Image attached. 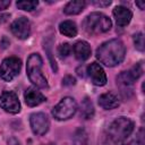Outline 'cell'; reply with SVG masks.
<instances>
[{
	"mask_svg": "<svg viewBox=\"0 0 145 145\" xmlns=\"http://www.w3.org/2000/svg\"><path fill=\"white\" fill-rule=\"evenodd\" d=\"M42 58L37 53H32L28 59H27V76L29 80L37 87L40 88H46L48 87V82L45 76L42 74Z\"/></svg>",
	"mask_w": 145,
	"mask_h": 145,
	"instance_id": "3",
	"label": "cell"
},
{
	"mask_svg": "<svg viewBox=\"0 0 145 145\" xmlns=\"http://www.w3.org/2000/svg\"><path fill=\"white\" fill-rule=\"evenodd\" d=\"M126 54L123 43L118 39H112L101 44L96 50V58L106 67L119 65Z\"/></svg>",
	"mask_w": 145,
	"mask_h": 145,
	"instance_id": "1",
	"label": "cell"
},
{
	"mask_svg": "<svg viewBox=\"0 0 145 145\" xmlns=\"http://www.w3.org/2000/svg\"><path fill=\"white\" fill-rule=\"evenodd\" d=\"M134 43L138 51H144L145 42H144V35L143 33H137L134 35Z\"/></svg>",
	"mask_w": 145,
	"mask_h": 145,
	"instance_id": "20",
	"label": "cell"
},
{
	"mask_svg": "<svg viewBox=\"0 0 145 145\" xmlns=\"http://www.w3.org/2000/svg\"><path fill=\"white\" fill-rule=\"evenodd\" d=\"M17 7L22 10H27V11H31L33 9H35L39 5V1L37 0H33V1H26V0H23V1H17L16 2Z\"/></svg>",
	"mask_w": 145,
	"mask_h": 145,
	"instance_id": "19",
	"label": "cell"
},
{
	"mask_svg": "<svg viewBox=\"0 0 145 145\" xmlns=\"http://www.w3.org/2000/svg\"><path fill=\"white\" fill-rule=\"evenodd\" d=\"M77 110L76 101L72 97H63L53 109H52V116L57 120H67L71 118Z\"/></svg>",
	"mask_w": 145,
	"mask_h": 145,
	"instance_id": "5",
	"label": "cell"
},
{
	"mask_svg": "<svg viewBox=\"0 0 145 145\" xmlns=\"http://www.w3.org/2000/svg\"><path fill=\"white\" fill-rule=\"evenodd\" d=\"M10 29L16 37L25 40L31 34V23L26 17H19L12 22Z\"/></svg>",
	"mask_w": 145,
	"mask_h": 145,
	"instance_id": "9",
	"label": "cell"
},
{
	"mask_svg": "<svg viewBox=\"0 0 145 145\" xmlns=\"http://www.w3.org/2000/svg\"><path fill=\"white\" fill-rule=\"evenodd\" d=\"M86 2L84 0H74V1H69L65 8H63V12L66 15H77L80 11H83V9L85 8Z\"/></svg>",
	"mask_w": 145,
	"mask_h": 145,
	"instance_id": "16",
	"label": "cell"
},
{
	"mask_svg": "<svg viewBox=\"0 0 145 145\" xmlns=\"http://www.w3.org/2000/svg\"><path fill=\"white\" fill-rule=\"evenodd\" d=\"M22 61L17 57L6 58L0 65V78L5 82L12 80L20 71Z\"/></svg>",
	"mask_w": 145,
	"mask_h": 145,
	"instance_id": "6",
	"label": "cell"
},
{
	"mask_svg": "<svg viewBox=\"0 0 145 145\" xmlns=\"http://www.w3.org/2000/svg\"><path fill=\"white\" fill-rule=\"evenodd\" d=\"M111 20L102 12H92L84 20V28L89 34H100L111 28Z\"/></svg>",
	"mask_w": 145,
	"mask_h": 145,
	"instance_id": "4",
	"label": "cell"
},
{
	"mask_svg": "<svg viewBox=\"0 0 145 145\" xmlns=\"http://www.w3.org/2000/svg\"><path fill=\"white\" fill-rule=\"evenodd\" d=\"M72 51H74L76 59L79 61H84V60L88 59L91 56V46L85 41H78L77 43H75Z\"/></svg>",
	"mask_w": 145,
	"mask_h": 145,
	"instance_id": "14",
	"label": "cell"
},
{
	"mask_svg": "<svg viewBox=\"0 0 145 145\" xmlns=\"http://www.w3.org/2000/svg\"><path fill=\"white\" fill-rule=\"evenodd\" d=\"M92 3L95 5L96 7H106V6H109V5L111 3V1H110V0H105V1H97V0H94V1H92Z\"/></svg>",
	"mask_w": 145,
	"mask_h": 145,
	"instance_id": "23",
	"label": "cell"
},
{
	"mask_svg": "<svg viewBox=\"0 0 145 145\" xmlns=\"http://www.w3.org/2000/svg\"><path fill=\"white\" fill-rule=\"evenodd\" d=\"M87 75L91 82L96 86H103L106 84V76L103 68L97 62H92L87 67Z\"/></svg>",
	"mask_w": 145,
	"mask_h": 145,
	"instance_id": "11",
	"label": "cell"
},
{
	"mask_svg": "<svg viewBox=\"0 0 145 145\" xmlns=\"http://www.w3.org/2000/svg\"><path fill=\"white\" fill-rule=\"evenodd\" d=\"M0 108L9 113H18L20 111V102L16 93L6 91L0 95Z\"/></svg>",
	"mask_w": 145,
	"mask_h": 145,
	"instance_id": "7",
	"label": "cell"
},
{
	"mask_svg": "<svg viewBox=\"0 0 145 145\" xmlns=\"http://www.w3.org/2000/svg\"><path fill=\"white\" fill-rule=\"evenodd\" d=\"M59 31L62 35L67 37H75L77 35V26L72 20H65L60 23Z\"/></svg>",
	"mask_w": 145,
	"mask_h": 145,
	"instance_id": "17",
	"label": "cell"
},
{
	"mask_svg": "<svg viewBox=\"0 0 145 145\" xmlns=\"http://www.w3.org/2000/svg\"><path fill=\"white\" fill-rule=\"evenodd\" d=\"M80 108H82L80 114H82L85 119H89V118H92V116H93V113H94V108H93L92 102H91L87 97L82 102Z\"/></svg>",
	"mask_w": 145,
	"mask_h": 145,
	"instance_id": "18",
	"label": "cell"
},
{
	"mask_svg": "<svg viewBox=\"0 0 145 145\" xmlns=\"http://www.w3.org/2000/svg\"><path fill=\"white\" fill-rule=\"evenodd\" d=\"M112 14L116 18L117 25L120 26V27H123V26L128 25L131 20V17H133L131 11L127 7H123V6H117L113 9Z\"/></svg>",
	"mask_w": 145,
	"mask_h": 145,
	"instance_id": "13",
	"label": "cell"
},
{
	"mask_svg": "<svg viewBox=\"0 0 145 145\" xmlns=\"http://www.w3.org/2000/svg\"><path fill=\"white\" fill-rule=\"evenodd\" d=\"M75 139H78V142H75V145H87V135L83 129L75 134Z\"/></svg>",
	"mask_w": 145,
	"mask_h": 145,
	"instance_id": "21",
	"label": "cell"
},
{
	"mask_svg": "<svg viewBox=\"0 0 145 145\" xmlns=\"http://www.w3.org/2000/svg\"><path fill=\"white\" fill-rule=\"evenodd\" d=\"M29 125L34 134L36 135H44L50 127V121L49 118L45 113L43 112H35L31 114L29 118Z\"/></svg>",
	"mask_w": 145,
	"mask_h": 145,
	"instance_id": "8",
	"label": "cell"
},
{
	"mask_svg": "<svg viewBox=\"0 0 145 145\" xmlns=\"http://www.w3.org/2000/svg\"><path fill=\"white\" fill-rule=\"evenodd\" d=\"M62 84L63 85H74L75 84V78L71 77V76H66L62 79Z\"/></svg>",
	"mask_w": 145,
	"mask_h": 145,
	"instance_id": "24",
	"label": "cell"
},
{
	"mask_svg": "<svg viewBox=\"0 0 145 145\" xmlns=\"http://www.w3.org/2000/svg\"><path fill=\"white\" fill-rule=\"evenodd\" d=\"M143 72V69H142V65L140 63H137L130 70L128 71H122L118 77H117V84L119 85H122L125 87H129L134 84V82L136 79H138L140 77Z\"/></svg>",
	"mask_w": 145,
	"mask_h": 145,
	"instance_id": "10",
	"label": "cell"
},
{
	"mask_svg": "<svg viewBox=\"0 0 145 145\" xmlns=\"http://www.w3.org/2000/svg\"><path fill=\"white\" fill-rule=\"evenodd\" d=\"M133 130H134V122L126 117H119L114 119L108 128L109 137L117 144L126 140L130 136Z\"/></svg>",
	"mask_w": 145,
	"mask_h": 145,
	"instance_id": "2",
	"label": "cell"
},
{
	"mask_svg": "<svg viewBox=\"0 0 145 145\" xmlns=\"http://www.w3.org/2000/svg\"><path fill=\"white\" fill-rule=\"evenodd\" d=\"M70 51H71V48H70V45L68 43H63V44L59 45V48H58V54L61 58H65V57L69 56Z\"/></svg>",
	"mask_w": 145,
	"mask_h": 145,
	"instance_id": "22",
	"label": "cell"
},
{
	"mask_svg": "<svg viewBox=\"0 0 145 145\" xmlns=\"http://www.w3.org/2000/svg\"><path fill=\"white\" fill-rule=\"evenodd\" d=\"M99 104L105 110H112L119 106V100L113 93H104L99 97Z\"/></svg>",
	"mask_w": 145,
	"mask_h": 145,
	"instance_id": "15",
	"label": "cell"
},
{
	"mask_svg": "<svg viewBox=\"0 0 145 145\" xmlns=\"http://www.w3.org/2000/svg\"><path fill=\"white\" fill-rule=\"evenodd\" d=\"M9 5H10V1L9 0H0V10L6 9Z\"/></svg>",
	"mask_w": 145,
	"mask_h": 145,
	"instance_id": "25",
	"label": "cell"
},
{
	"mask_svg": "<svg viewBox=\"0 0 145 145\" xmlns=\"http://www.w3.org/2000/svg\"><path fill=\"white\" fill-rule=\"evenodd\" d=\"M102 145H106V144H102Z\"/></svg>",
	"mask_w": 145,
	"mask_h": 145,
	"instance_id": "27",
	"label": "cell"
},
{
	"mask_svg": "<svg viewBox=\"0 0 145 145\" xmlns=\"http://www.w3.org/2000/svg\"><path fill=\"white\" fill-rule=\"evenodd\" d=\"M136 5L139 7V9H145V2H143V1H136Z\"/></svg>",
	"mask_w": 145,
	"mask_h": 145,
	"instance_id": "26",
	"label": "cell"
},
{
	"mask_svg": "<svg viewBox=\"0 0 145 145\" xmlns=\"http://www.w3.org/2000/svg\"><path fill=\"white\" fill-rule=\"evenodd\" d=\"M24 99L28 106H36L46 100V97L34 86H31L25 91Z\"/></svg>",
	"mask_w": 145,
	"mask_h": 145,
	"instance_id": "12",
	"label": "cell"
}]
</instances>
